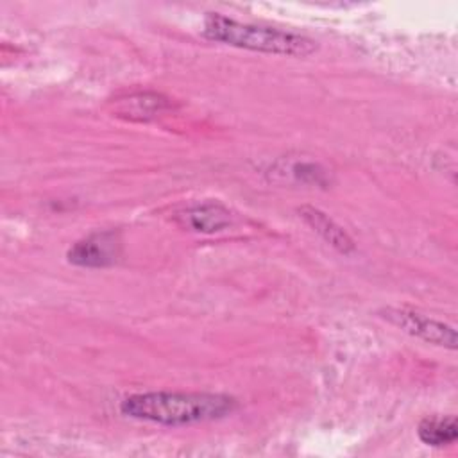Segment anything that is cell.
<instances>
[{"label": "cell", "instance_id": "6da1fadb", "mask_svg": "<svg viewBox=\"0 0 458 458\" xmlns=\"http://www.w3.org/2000/svg\"><path fill=\"white\" fill-rule=\"evenodd\" d=\"M238 401L213 392H138L120 403L125 417L159 426H191L234 413Z\"/></svg>", "mask_w": 458, "mask_h": 458}, {"label": "cell", "instance_id": "7a4b0ae2", "mask_svg": "<svg viewBox=\"0 0 458 458\" xmlns=\"http://www.w3.org/2000/svg\"><path fill=\"white\" fill-rule=\"evenodd\" d=\"M202 34L229 47L276 55L304 57L317 50V41L301 32L238 21L218 13H209L204 18Z\"/></svg>", "mask_w": 458, "mask_h": 458}, {"label": "cell", "instance_id": "3957f363", "mask_svg": "<svg viewBox=\"0 0 458 458\" xmlns=\"http://www.w3.org/2000/svg\"><path fill=\"white\" fill-rule=\"evenodd\" d=\"M385 320H388L392 326L399 327L401 331L420 338L428 344L444 347V349H456V329L451 324H445L442 320H437L429 315L419 313L410 308H385L379 311Z\"/></svg>", "mask_w": 458, "mask_h": 458}, {"label": "cell", "instance_id": "277c9868", "mask_svg": "<svg viewBox=\"0 0 458 458\" xmlns=\"http://www.w3.org/2000/svg\"><path fill=\"white\" fill-rule=\"evenodd\" d=\"M122 250L120 236L114 231L91 233L77 240L66 252L68 263L82 268H104L113 265Z\"/></svg>", "mask_w": 458, "mask_h": 458}, {"label": "cell", "instance_id": "5b68a950", "mask_svg": "<svg viewBox=\"0 0 458 458\" xmlns=\"http://www.w3.org/2000/svg\"><path fill=\"white\" fill-rule=\"evenodd\" d=\"M175 222L191 233L215 234L227 229L233 224V215L218 200H206L190 204L175 213Z\"/></svg>", "mask_w": 458, "mask_h": 458}, {"label": "cell", "instance_id": "8992f818", "mask_svg": "<svg viewBox=\"0 0 458 458\" xmlns=\"http://www.w3.org/2000/svg\"><path fill=\"white\" fill-rule=\"evenodd\" d=\"M299 216L324 240L327 242L333 249H336L342 254H351L354 252L356 245L354 240L349 236V233L335 222L327 213L315 206H301L299 208Z\"/></svg>", "mask_w": 458, "mask_h": 458}, {"label": "cell", "instance_id": "52a82bcc", "mask_svg": "<svg viewBox=\"0 0 458 458\" xmlns=\"http://www.w3.org/2000/svg\"><path fill=\"white\" fill-rule=\"evenodd\" d=\"M417 435L422 444L431 447H444L454 444L458 438V422L454 415L447 417H426L417 428Z\"/></svg>", "mask_w": 458, "mask_h": 458}, {"label": "cell", "instance_id": "ba28073f", "mask_svg": "<svg viewBox=\"0 0 458 458\" xmlns=\"http://www.w3.org/2000/svg\"><path fill=\"white\" fill-rule=\"evenodd\" d=\"M120 104V116H127L131 120H148L170 106L168 98L157 93L131 95L127 100H122Z\"/></svg>", "mask_w": 458, "mask_h": 458}]
</instances>
